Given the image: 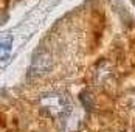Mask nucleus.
Instances as JSON below:
<instances>
[{
    "instance_id": "obj_1",
    "label": "nucleus",
    "mask_w": 135,
    "mask_h": 132,
    "mask_svg": "<svg viewBox=\"0 0 135 132\" xmlns=\"http://www.w3.org/2000/svg\"><path fill=\"white\" fill-rule=\"evenodd\" d=\"M42 107L53 117H64L70 110V103L59 93H48L42 98Z\"/></svg>"
},
{
    "instance_id": "obj_2",
    "label": "nucleus",
    "mask_w": 135,
    "mask_h": 132,
    "mask_svg": "<svg viewBox=\"0 0 135 132\" xmlns=\"http://www.w3.org/2000/svg\"><path fill=\"white\" fill-rule=\"evenodd\" d=\"M51 67V58L47 53H41L34 58L31 64V75H44Z\"/></svg>"
},
{
    "instance_id": "obj_3",
    "label": "nucleus",
    "mask_w": 135,
    "mask_h": 132,
    "mask_svg": "<svg viewBox=\"0 0 135 132\" xmlns=\"http://www.w3.org/2000/svg\"><path fill=\"white\" fill-rule=\"evenodd\" d=\"M11 47H13V39L11 37H5V39L0 40V61H3L9 56Z\"/></svg>"
}]
</instances>
